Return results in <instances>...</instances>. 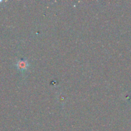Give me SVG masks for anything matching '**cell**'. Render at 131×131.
<instances>
[{
    "mask_svg": "<svg viewBox=\"0 0 131 131\" xmlns=\"http://www.w3.org/2000/svg\"><path fill=\"white\" fill-rule=\"evenodd\" d=\"M28 62L25 60H20L17 63V67L20 70H26L28 68Z\"/></svg>",
    "mask_w": 131,
    "mask_h": 131,
    "instance_id": "6da1fadb",
    "label": "cell"
}]
</instances>
